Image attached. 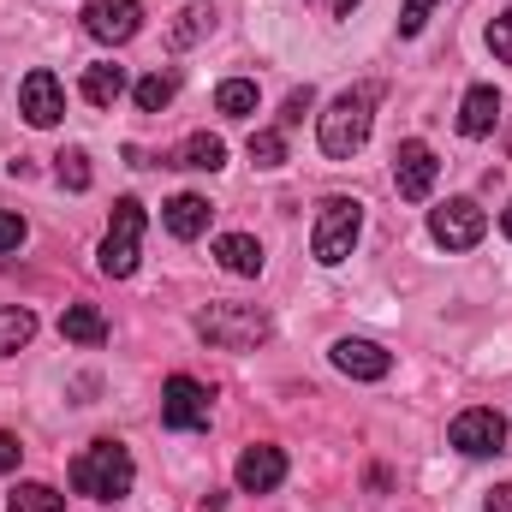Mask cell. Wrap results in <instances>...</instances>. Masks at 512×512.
Listing matches in <instances>:
<instances>
[{
    "label": "cell",
    "instance_id": "6da1fadb",
    "mask_svg": "<svg viewBox=\"0 0 512 512\" xmlns=\"http://www.w3.org/2000/svg\"><path fill=\"white\" fill-rule=\"evenodd\" d=\"M376 102H382V90H376V84H352V90H340V96L328 102V114L316 120L322 155H334V161H352V155L370 143V126H376Z\"/></svg>",
    "mask_w": 512,
    "mask_h": 512
},
{
    "label": "cell",
    "instance_id": "7a4b0ae2",
    "mask_svg": "<svg viewBox=\"0 0 512 512\" xmlns=\"http://www.w3.org/2000/svg\"><path fill=\"white\" fill-rule=\"evenodd\" d=\"M131 483H137V465H131L126 441H114V435L90 441V447L72 459V489L90 495V501H126Z\"/></svg>",
    "mask_w": 512,
    "mask_h": 512
},
{
    "label": "cell",
    "instance_id": "3957f363",
    "mask_svg": "<svg viewBox=\"0 0 512 512\" xmlns=\"http://www.w3.org/2000/svg\"><path fill=\"white\" fill-rule=\"evenodd\" d=\"M197 334L215 352H256L274 334V322L262 304H209V310H197Z\"/></svg>",
    "mask_w": 512,
    "mask_h": 512
},
{
    "label": "cell",
    "instance_id": "277c9868",
    "mask_svg": "<svg viewBox=\"0 0 512 512\" xmlns=\"http://www.w3.org/2000/svg\"><path fill=\"white\" fill-rule=\"evenodd\" d=\"M358 233H364V203L358 197H328L322 203V215H316V233H310V251L322 268H340L352 245H358Z\"/></svg>",
    "mask_w": 512,
    "mask_h": 512
},
{
    "label": "cell",
    "instance_id": "5b68a950",
    "mask_svg": "<svg viewBox=\"0 0 512 512\" xmlns=\"http://www.w3.org/2000/svg\"><path fill=\"white\" fill-rule=\"evenodd\" d=\"M143 227H149L143 203H137V197H120V203H114V221H108V233H102V274H114V280L137 274V256H143Z\"/></svg>",
    "mask_w": 512,
    "mask_h": 512
},
{
    "label": "cell",
    "instance_id": "8992f818",
    "mask_svg": "<svg viewBox=\"0 0 512 512\" xmlns=\"http://www.w3.org/2000/svg\"><path fill=\"white\" fill-rule=\"evenodd\" d=\"M429 233H435V245H447V251H471V245H483L489 215H483L477 197H447V203L429 215Z\"/></svg>",
    "mask_w": 512,
    "mask_h": 512
},
{
    "label": "cell",
    "instance_id": "52a82bcc",
    "mask_svg": "<svg viewBox=\"0 0 512 512\" xmlns=\"http://www.w3.org/2000/svg\"><path fill=\"white\" fill-rule=\"evenodd\" d=\"M447 441H453L465 459H489V453H507V417H501L495 405H471V411H459V417H453Z\"/></svg>",
    "mask_w": 512,
    "mask_h": 512
},
{
    "label": "cell",
    "instance_id": "ba28073f",
    "mask_svg": "<svg viewBox=\"0 0 512 512\" xmlns=\"http://www.w3.org/2000/svg\"><path fill=\"white\" fill-rule=\"evenodd\" d=\"M209 411H215V393L197 376H167L161 382V423L167 429H209Z\"/></svg>",
    "mask_w": 512,
    "mask_h": 512
},
{
    "label": "cell",
    "instance_id": "9c48e42d",
    "mask_svg": "<svg viewBox=\"0 0 512 512\" xmlns=\"http://www.w3.org/2000/svg\"><path fill=\"white\" fill-rule=\"evenodd\" d=\"M435 179H441L435 149H429L423 137H405V143L393 149V185H399V197H405V203H423V197L435 191Z\"/></svg>",
    "mask_w": 512,
    "mask_h": 512
},
{
    "label": "cell",
    "instance_id": "30bf717a",
    "mask_svg": "<svg viewBox=\"0 0 512 512\" xmlns=\"http://www.w3.org/2000/svg\"><path fill=\"white\" fill-rule=\"evenodd\" d=\"M84 30H90L96 42L120 48V42H131V36L143 30V0H90V6H84Z\"/></svg>",
    "mask_w": 512,
    "mask_h": 512
},
{
    "label": "cell",
    "instance_id": "8fae6325",
    "mask_svg": "<svg viewBox=\"0 0 512 512\" xmlns=\"http://www.w3.org/2000/svg\"><path fill=\"white\" fill-rule=\"evenodd\" d=\"M18 114H24V120H30L36 131L60 126V120H66V90H60V78L36 66V72L18 84Z\"/></svg>",
    "mask_w": 512,
    "mask_h": 512
},
{
    "label": "cell",
    "instance_id": "7c38bea8",
    "mask_svg": "<svg viewBox=\"0 0 512 512\" xmlns=\"http://www.w3.org/2000/svg\"><path fill=\"white\" fill-rule=\"evenodd\" d=\"M233 477H239V489H245V495H274V489L286 483V453H280V447H268V441H256V447L239 453Z\"/></svg>",
    "mask_w": 512,
    "mask_h": 512
},
{
    "label": "cell",
    "instance_id": "4fadbf2b",
    "mask_svg": "<svg viewBox=\"0 0 512 512\" xmlns=\"http://www.w3.org/2000/svg\"><path fill=\"white\" fill-rule=\"evenodd\" d=\"M328 358H334V370H340V376H352V382H382L387 370H393V352H382L376 340H352V334H346V340H334V352H328Z\"/></svg>",
    "mask_w": 512,
    "mask_h": 512
},
{
    "label": "cell",
    "instance_id": "5bb4252c",
    "mask_svg": "<svg viewBox=\"0 0 512 512\" xmlns=\"http://www.w3.org/2000/svg\"><path fill=\"white\" fill-rule=\"evenodd\" d=\"M167 167H191V173H221L227 167V143L215 137V131H191L173 155H167Z\"/></svg>",
    "mask_w": 512,
    "mask_h": 512
},
{
    "label": "cell",
    "instance_id": "9a60e30c",
    "mask_svg": "<svg viewBox=\"0 0 512 512\" xmlns=\"http://www.w3.org/2000/svg\"><path fill=\"white\" fill-rule=\"evenodd\" d=\"M209 215H215V209H209V197H197V191H179V197L161 209V221H167L173 239H203V233H209Z\"/></svg>",
    "mask_w": 512,
    "mask_h": 512
},
{
    "label": "cell",
    "instance_id": "2e32d148",
    "mask_svg": "<svg viewBox=\"0 0 512 512\" xmlns=\"http://www.w3.org/2000/svg\"><path fill=\"white\" fill-rule=\"evenodd\" d=\"M495 120H501V96H495V84H471L465 102H459V131H465V137H489Z\"/></svg>",
    "mask_w": 512,
    "mask_h": 512
},
{
    "label": "cell",
    "instance_id": "e0dca14e",
    "mask_svg": "<svg viewBox=\"0 0 512 512\" xmlns=\"http://www.w3.org/2000/svg\"><path fill=\"white\" fill-rule=\"evenodd\" d=\"M215 262H221L227 274H239V280H256L268 256H262V245H256L251 233H221V239H215Z\"/></svg>",
    "mask_w": 512,
    "mask_h": 512
},
{
    "label": "cell",
    "instance_id": "ac0fdd59",
    "mask_svg": "<svg viewBox=\"0 0 512 512\" xmlns=\"http://www.w3.org/2000/svg\"><path fill=\"white\" fill-rule=\"evenodd\" d=\"M60 334H66L72 346H102V340H108V316H102L96 304H66Z\"/></svg>",
    "mask_w": 512,
    "mask_h": 512
},
{
    "label": "cell",
    "instance_id": "d6986e66",
    "mask_svg": "<svg viewBox=\"0 0 512 512\" xmlns=\"http://www.w3.org/2000/svg\"><path fill=\"white\" fill-rule=\"evenodd\" d=\"M120 96H126V72H120V66H108V60L84 66V102H90V108H114Z\"/></svg>",
    "mask_w": 512,
    "mask_h": 512
},
{
    "label": "cell",
    "instance_id": "ffe728a7",
    "mask_svg": "<svg viewBox=\"0 0 512 512\" xmlns=\"http://www.w3.org/2000/svg\"><path fill=\"white\" fill-rule=\"evenodd\" d=\"M6 512H66V495L48 489V483H18L6 495Z\"/></svg>",
    "mask_w": 512,
    "mask_h": 512
},
{
    "label": "cell",
    "instance_id": "44dd1931",
    "mask_svg": "<svg viewBox=\"0 0 512 512\" xmlns=\"http://www.w3.org/2000/svg\"><path fill=\"white\" fill-rule=\"evenodd\" d=\"M215 108H221L227 120H251L256 114V84L251 78H227V84L215 90Z\"/></svg>",
    "mask_w": 512,
    "mask_h": 512
},
{
    "label": "cell",
    "instance_id": "7402d4cb",
    "mask_svg": "<svg viewBox=\"0 0 512 512\" xmlns=\"http://www.w3.org/2000/svg\"><path fill=\"white\" fill-rule=\"evenodd\" d=\"M131 96H137V108H143V114H161V108L179 96V78H173V72H149V78H137V90H131Z\"/></svg>",
    "mask_w": 512,
    "mask_h": 512
},
{
    "label": "cell",
    "instance_id": "603a6c76",
    "mask_svg": "<svg viewBox=\"0 0 512 512\" xmlns=\"http://www.w3.org/2000/svg\"><path fill=\"white\" fill-rule=\"evenodd\" d=\"M30 340H36V316L18 310V304H6V310H0V358L18 352V346H30Z\"/></svg>",
    "mask_w": 512,
    "mask_h": 512
},
{
    "label": "cell",
    "instance_id": "cb8c5ba5",
    "mask_svg": "<svg viewBox=\"0 0 512 512\" xmlns=\"http://www.w3.org/2000/svg\"><path fill=\"white\" fill-rule=\"evenodd\" d=\"M215 30V12L209 6H185L179 18H173V48H191V42H203Z\"/></svg>",
    "mask_w": 512,
    "mask_h": 512
},
{
    "label": "cell",
    "instance_id": "d4e9b609",
    "mask_svg": "<svg viewBox=\"0 0 512 512\" xmlns=\"http://www.w3.org/2000/svg\"><path fill=\"white\" fill-rule=\"evenodd\" d=\"M54 179H60L66 191H90V179H96V173H90V155H84V149H60V155H54Z\"/></svg>",
    "mask_w": 512,
    "mask_h": 512
},
{
    "label": "cell",
    "instance_id": "484cf974",
    "mask_svg": "<svg viewBox=\"0 0 512 512\" xmlns=\"http://www.w3.org/2000/svg\"><path fill=\"white\" fill-rule=\"evenodd\" d=\"M245 155H251L256 167H280V161H286V137H280V131H251Z\"/></svg>",
    "mask_w": 512,
    "mask_h": 512
},
{
    "label": "cell",
    "instance_id": "4316f807",
    "mask_svg": "<svg viewBox=\"0 0 512 512\" xmlns=\"http://www.w3.org/2000/svg\"><path fill=\"white\" fill-rule=\"evenodd\" d=\"M310 108H316V90L304 84V90H292V96H286V108H280V126H304V114H310Z\"/></svg>",
    "mask_w": 512,
    "mask_h": 512
},
{
    "label": "cell",
    "instance_id": "83f0119b",
    "mask_svg": "<svg viewBox=\"0 0 512 512\" xmlns=\"http://www.w3.org/2000/svg\"><path fill=\"white\" fill-rule=\"evenodd\" d=\"M435 6H441V0H405V12H399V36H417V30L429 24Z\"/></svg>",
    "mask_w": 512,
    "mask_h": 512
},
{
    "label": "cell",
    "instance_id": "f1b7e54d",
    "mask_svg": "<svg viewBox=\"0 0 512 512\" xmlns=\"http://www.w3.org/2000/svg\"><path fill=\"white\" fill-rule=\"evenodd\" d=\"M489 48H495V60H507V66H512V6L489 24Z\"/></svg>",
    "mask_w": 512,
    "mask_h": 512
},
{
    "label": "cell",
    "instance_id": "f546056e",
    "mask_svg": "<svg viewBox=\"0 0 512 512\" xmlns=\"http://www.w3.org/2000/svg\"><path fill=\"white\" fill-rule=\"evenodd\" d=\"M24 233H30V227H24V215L0 209V251H18V245H24Z\"/></svg>",
    "mask_w": 512,
    "mask_h": 512
},
{
    "label": "cell",
    "instance_id": "4dcf8cb0",
    "mask_svg": "<svg viewBox=\"0 0 512 512\" xmlns=\"http://www.w3.org/2000/svg\"><path fill=\"white\" fill-rule=\"evenodd\" d=\"M18 459H24L18 435H6V429H0V471H18Z\"/></svg>",
    "mask_w": 512,
    "mask_h": 512
},
{
    "label": "cell",
    "instance_id": "1f68e13d",
    "mask_svg": "<svg viewBox=\"0 0 512 512\" xmlns=\"http://www.w3.org/2000/svg\"><path fill=\"white\" fill-rule=\"evenodd\" d=\"M489 512H512V483H501V489H489Z\"/></svg>",
    "mask_w": 512,
    "mask_h": 512
},
{
    "label": "cell",
    "instance_id": "d6a6232c",
    "mask_svg": "<svg viewBox=\"0 0 512 512\" xmlns=\"http://www.w3.org/2000/svg\"><path fill=\"white\" fill-rule=\"evenodd\" d=\"M352 6H358V0H334V18H346V12H352Z\"/></svg>",
    "mask_w": 512,
    "mask_h": 512
},
{
    "label": "cell",
    "instance_id": "836d02e7",
    "mask_svg": "<svg viewBox=\"0 0 512 512\" xmlns=\"http://www.w3.org/2000/svg\"><path fill=\"white\" fill-rule=\"evenodd\" d=\"M501 233H507V239H512V203H507V215H501Z\"/></svg>",
    "mask_w": 512,
    "mask_h": 512
}]
</instances>
